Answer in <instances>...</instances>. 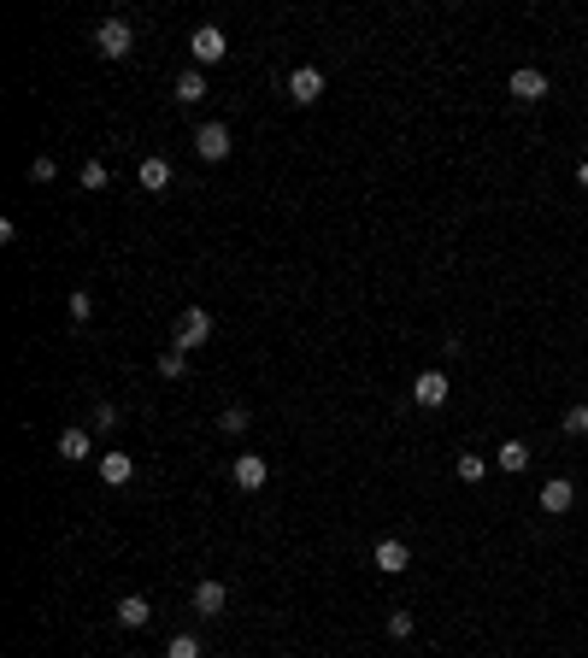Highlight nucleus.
<instances>
[{
	"instance_id": "15",
	"label": "nucleus",
	"mask_w": 588,
	"mask_h": 658,
	"mask_svg": "<svg viewBox=\"0 0 588 658\" xmlns=\"http://www.w3.org/2000/svg\"><path fill=\"white\" fill-rule=\"evenodd\" d=\"M136 182L147 188V195H159V188H171V165H165V159H141Z\"/></svg>"
},
{
	"instance_id": "13",
	"label": "nucleus",
	"mask_w": 588,
	"mask_h": 658,
	"mask_svg": "<svg viewBox=\"0 0 588 658\" xmlns=\"http://www.w3.org/2000/svg\"><path fill=\"white\" fill-rule=\"evenodd\" d=\"M118 623H124V629H147V623H154V605L141 600V594H124V600H118Z\"/></svg>"
},
{
	"instance_id": "4",
	"label": "nucleus",
	"mask_w": 588,
	"mask_h": 658,
	"mask_svg": "<svg viewBox=\"0 0 588 658\" xmlns=\"http://www.w3.org/2000/svg\"><path fill=\"white\" fill-rule=\"evenodd\" d=\"M506 95H512V100H524V106H535V100H547V71H535V65L512 71V77H506Z\"/></svg>"
},
{
	"instance_id": "21",
	"label": "nucleus",
	"mask_w": 588,
	"mask_h": 658,
	"mask_svg": "<svg viewBox=\"0 0 588 658\" xmlns=\"http://www.w3.org/2000/svg\"><path fill=\"white\" fill-rule=\"evenodd\" d=\"M218 429H224V435H248V412H241V406H230L224 418H218Z\"/></svg>"
},
{
	"instance_id": "20",
	"label": "nucleus",
	"mask_w": 588,
	"mask_h": 658,
	"mask_svg": "<svg viewBox=\"0 0 588 658\" xmlns=\"http://www.w3.org/2000/svg\"><path fill=\"white\" fill-rule=\"evenodd\" d=\"M489 477V464L476 459V453H459V482H483Z\"/></svg>"
},
{
	"instance_id": "22",
	"label": "nucleus",
	"mask_w": 588,
	"mask_h": 658,
	"mask_svg": "<svg viewBox=\"0 0 588 658\" xmlns=\"http://www.w3.org/2000/svg\"><path fill=\"white\" fill-rule=\"evenodd\" d=\"M565 435H588V406H571L565 412V423H559Z\"/></svg>"
},
{
	"instance_id": "8",
	"label": "nucleus",
	"mask_w": 588,
	"mask_h": 658,
	"mask_svg": "<svg viewBox=\"0 0 588 658\" xmlns=\"http://www.w3.org/2000/svg\"><path fill=\"white\" fill-rule=\"evenodd\" d=\"M230 477H236V488H265V482H271V464L265 459H259V453H241V459L236 464H230Z\"/></svg>"
},
{
	"instance_id": "6",
	"label": "nucleus",
	"mask_w": 588,
	"mask_h": 658,
	"mask_svg": "<svg viewBox=\"0 0 588 658\" xmlns=\"http://www.w3.org/2000/svg\"><path fill=\"white\" fill-rule=\"evenodd\" d=\"M318 95H323V71L318 65H300L289 77V100H294V106H318Z\"/></svg>"
},
{
	"instance_id": "28",
	"label": "nucleus",
	"mask_w": 588,
	"mask_h": 658,
	"mask_svg": "<svg viewBox=\"0 0 588 658\" xmlns=\"http://www.w3.org/2000/svg\"><path fill=\"white\" fill-rule=\"evenodd\" d=\"M576 182H583V188H588V159H583V165H576Z\"/></svg>"
},
{
	"instance_id": "17",
	"label": "nucleus",
	"mask_w": 588,
	"mask_h": 658,
	"mask_svg": "<svg viewBox=\"0 0 588 658\" xmlns=\"http://www.w3.org/2000/svg\"><path fill=\"white\" fill-rule=\"evenodd\" d=\"M500 471H530V447L524 441H500Z\"/></svg>"
},
{
	"instance_id": "12",
	"label": "nucleus",
	"mask_w": 588,
	"mask_h": 658,
	"mask_svg": "<svg viewBox=\"0 0 588 658\" xmlns=\"http://www.w3.org/2000/svg\"><path fill=\"white\" fill-rule=\"evenodd\" d=\"M224 605H230V588H224V582H200V588H195V612H200V617H224Z\"/></svg>"
},
{
	"instance_id": "23",
	"label": "nucleus",
	"mask_w": 588,
	"mask_h": 658,
	"mask_svg": "<svg viewBox=\"0 0 588 658\" xmlns=\"http://www.w3.org/2000/svg\"><path fill=\"white\" fill-rule=\"evenodd\" d=\"M65 306H71V318H77V323H88V318H95V300H88L83 288H77V295H71Z\"/></svg>"
},
{
	"instance_id": "7",
	"label": "nucleus",
	"mask_w": 588,
	"mask_h": 658,
	"mask_svg": "<svg viewBox=\"0 0 588 658\" xmlns=\"http://www.w3.org/2000/svg\"><path fill=\"white\" fill-rule=\"evenodd\" d=\"M371 564H377L382 576H400L412 564V546L400 541V535H389V541H377V553H371Z\"/></svg>"
},
{
	"instance_id": "5",
	"label": "nucleus",
	"mask_w": 588,
	"mask_h": 658,
	"mask_svg": "<svg viewBox=\"0 0 588 658\" xmlns=\"http://www.w3.org/2000/svg\"><path fill=\"white\" fill-rule=\"evenodd\" d=\"M230 147H236V141H230V129H224V124H200V129H195V154L206 159V165L230 159Z\"/></svg>"
},
{
	"instance_id": "9",
	"label": "nucleus",
	"mask_w": 588,
	"mask_h": 658,
	"mask_svg": "<svg viewBox=\"0 0 588 658\" xmlns=\"http://www.w3.org/2000/svg\"><path fill=\"white\" fill-rule=\"evenodd\" d=\"M448 371H424V377H412V400H418V406H441V400H448Z\"/></svg>"
},
{
	"instance_id": "25",
	"label": "nucleus",
	"mask_w": 588,
	"mask_h": 658,
	"mask_svg": "<svg viewBox=\"0 0 588 658\" xmlns=\"http://www.w3.org/2000/svg\"><path fill=\"white\" fill-rule=\"evenodd\" d=\"M389 635H394V641H407V635H412V612H389Z\"/></svg>"
},
{
	"instance_id": "1",
	"label": "nucleus",
	"mask_w": 588,
	"mask_h": 658,
	"mask_svg": "<svg viewBox=\"0 0 588 658\" xmlns=\"http://www.w3.org/2000/svg\"><path fill=\"white\" fill-rule=\"evenodd\" d=\"M95 47H100V59H130L136 54V29H130L124 18H106V24L95 29Z\"/></svg>"
},
{
	"instance_id": "2",
	"label": "nucleus",
	"mask_w": 588,
	"mask_h": 658,
	"mask_svg": "<svg viewBox=\"0 0 588 658\" xmlns=\"http://www.w3.org/2000/svg\"><path fill=\"white\" fill-rule=\"evenodd\" d=\"M189 54H195V71L200 65H224V54H230L224 29H218V24H200L195 36H189Z\"/></svg>"
},
{
	"instance_id": "11",
	"label": "nucleus",
	"mask_w": 588,
	"mask_h": 658,
	"mask_svg": "<svg viewBox=\"0 0 588 658\" xmlns=\"http://www.w3.org/2000/svg\"><path fill=\"white\" fill-rule=\"evenodd\" d=\"M88 453H95V435H88L83 423L59 429V459H88Z\"/></svg>"
},
{
	"instance_id": "26",
	"label": "nucleus",
	"mask_w": 588,
	"mask_h": 658,
	"mask_svg": "<svg viewBox=\"0 0 588 658\" xmlns=\"http://www.w3.org/2000/svg\"><path fill=\"white\" fill-rule=\"evenodd\" d=\"M95 429H118V406L106 400V406H95Z\"/></svg>"
},
{
	"instance_id": "27",
	"label": "nucleus",
	"mask_w": 588,
	"mask_h": 658,
	"mask_svg": "<svg viewBox=\"0 0 588 658\" xmlns=\"http://www.w3.org/2000/svg\"><path fill=\"white\" fill-rule=\"evenodd\" d=\"M54 171H59L54 159H36V165H29V182H54Z\"/></svg>"
},
{
	"instance_id": "18",
	"label": "nucleus",
	"mask_w": 588,
	"mask_h": 658,
	"mask_svg": "<svg viewBox=\"0 0 588 658\" xmlns=\"http://www.w3.org/2000/svg\"><path fill=\"white\" fill-rule=\"evenodd\" d=\"M159 377H165V382H182V377H189V353H182V347H171L165 359H159Z\"/></svg>"
},
{
	"instance_id": "16",
	"label": "nucleus",
	"mask_w": 588,
	"mask_h": 658,
	"mask_svg": "<svg viewBox=\"0 0 588 658\" xmlns=\"http://www.w3.org/2000/svg\"><path fill=\"white\" fill-rule=\"evenodd\" d=\"M177 100H182V106L206 100V71H182V77H177Z\"/></svg>"
},
{
	"instance_id": "14",
	"label": "nucleus",
	"mask_w": 588,
	"mask_h": 658,
	"mask_svg": "<svg viewBox=\"0 0 588 658\" xmlns=\"http://www.w3.org/2000/svg\"><path fill=\"white\" fill-rule=\"evenodd\" d=\"M130 477H136V464H130L124 453H106V459H100V482H106V488H124Z\"/></svg>"
},
{
	"instance_id": "19",
	"label": "nucleus",
	"mask_w": 588,
	"mask_h": 658,
	"mask_svg": "<svg viewBox=\"0 0 588 658\" xmlns=\"http://www.w3.org/2000/svg\"><path fill=\"white\" fill-rule=\"evenodd\" d=\"M165 658H200V635H171Z\"/></svg>"
},
{
	"instance_id": "3",
	"label": "nucleus",
	"mask_w": 588,
	"mask_h": 658,
	"mask_svg": "<svg viewBox=\"0 0 588 658\" xmlns=\"http://www.w3.org/2000/svg\"><path fill=\"white\" fill-rule=\"evenodd\" d=\"M206 341H212V312L206 306H189L177 318V347L189 353V347H206Z\"/></svg>"
},
{
	"instance_id": "10",
	"label": "nucleus",
	"mask_w": 588,
	"mask_h": 658,
	"mask_svg": "<svg viewBox=\"0 0 588 658\" xmlns=\"http://www.w3.org/2000/svg\"><path fill=\"white\" fill-rule=\"evenodd\" d=\"M571 505H576V488H571V482H565V477L542 482V512H547V518H565Z\"/></svg>"
},
{
	"instance_id": "24",
	"label": "nucleus",
	"mask_w": 588,
	"mask_h": 658,
	"mask_svg": "<svg viewBox=\"0 0 588 658\" xmlns=\"http://www.w3.org/2000/svg\"><path fill=\"white\" fill-rule=\"evenodd\" d=\"M83 188H106V165L100 159H83Z\"/></svg>"
}]
</instances>
